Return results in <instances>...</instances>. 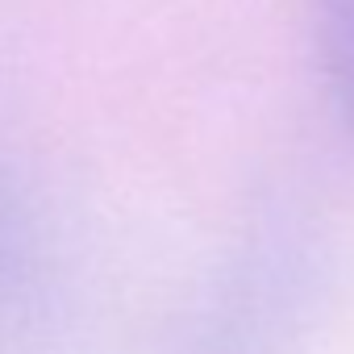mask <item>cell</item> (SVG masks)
I'll return each instance as SVG.
<instances>
[{
  "label": "cell",
  "instance_id": "obj_1",
  "mask_svg": "<svg viewBox=\"0 0 354 354\" xmlns=\"http://www.w3.org/2000/svg\"><path fill=\"white\" fill-rule=\"evenodd\" d=\"M308 300L292 271L246 267L188 321L175 354H292L313 325Z\"/></svg>",
  "mask_w": 354,
  "mask_h": 354
},
{
  "label": "cell",
  "instance_id": "obj_2",
  "mask_svg": "<svg viewBox=\"0 0 354 354\" xmlns=\"http://www.w3.org/2000/svg\"><path fill=\"white\" fill-rule=\"evenodd\" d=\"M333 30H337V92L346 96V113L354 117V0H333Z\"/></svg>",
  "mask_w": 354,
  "mask_h": 354
}]
</instances>
